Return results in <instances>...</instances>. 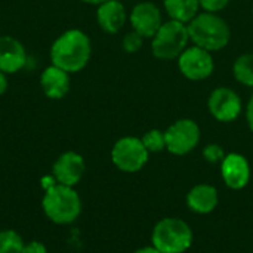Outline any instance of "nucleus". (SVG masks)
I'll use <instances>...</instances> for the list:
<instances>
[{"label": "nucleus", "mask_w": 253, "mask_h": 253, "mask_svg": "<svg viewBox=\"0 0 253 253\" xmlns=\"http://www.w3.org/2000/svg\"><path fill=\"white\" fill-rule=\"evenodd\" d=\"M92 53L90 39L77 28L62 33L50 46V61L53 65L62 68L67 73L82 71Z\"/></svg>", "instance_id": "nucleus-1"}, {"label": "nucleus", "mask_w": 253, "mask_h": 253, "mask_svg": "<svg viewBox=\"0 0 253 253\" xmlns=\"http://www.w3.org/2000/svg\"><path fill=\"white\" fill-rule=\"evenodd\" d=\"M188 36L193 43L206 50H219L230 42V27L213 12L196 15L188 24Z\"/></svg>", "instance_id": "nucleus-2"}, {"label": "nucleus", "mask_w": 253, "mask_h": 253, "mask_svg": "<svg viewBox=\"0 0 253 253\" xmlns=\"http://www.w3.org/2000/svg\"><path fill=\"white\" fill-rule=\"evenodd\" d=\"M46 216L55 224H71L82 212V202L73 187L53 184L46 188L42 202Z\"/></svg>", "instance_id": "nucleus-3"}, {"label": "nucleus", "mask_w": 253, "mask_h": 253, "mask_svg": "<svg viewBox=\"0 0 253 253\" xmlns=\"http://www.w3.org/2000/svg\"><path fill=\"white\" fill-rule=\"evenodd\" d=\"M153 246L162 253H184L193 243V231L178 218H165L153 230Z\"/></svg>", "instance_id": "nucleus-4"}, {"label": "nucleus", "mask_w": 253, "mask_h": 253, "mask_svg": "<svg viewBox=\"0 0 253 253\" xmlns=\"http://www.w3.org/2000/svg\"><path fill=\"white\" fill-rule=\"evenodd\" d=\"M188 39V28L182 22L172 19L162 24L153 37V53L160 59H173L185 50Z\"/></svg>", "instance_id": "nucleus-5"}, {"label": "nucleus", "mask_w": 253, "mask_h": 253, "mask_svg": "<svg viewBox=\"0 0 253 253\" xmlns=\"http://www.w3.org/2000/svg\"><path fill=\"white\" fill-rule=\"evenodd\" d=\"M111 160L123 172H138L148 160V150L141 139L125 136L114 144L111 150Z\"/></svg>", "instance_id": "nucleus-6"}, {"label": "nucleus", "mask_w": 253, "mask_h": 253, "mask_svg": "<svg viewBox=\"0 0 253 253\" xmlns=\"http://www.w3.org/2000/svg\"><path fill=\"white\" fill-rule=\"evenodd\" d=\"M166 148L175 156H184L190 153L200 141V129L190 119H181L175 122L166 132Z\"/></svg>", "instance_id": "nucleus-7"}, {"label": "nucleus", "mask_w": 253, "mask_h": 253, "mask_svg": "<svg viewBox=\"0 0 253 253\" xmlns=\"http://www.w3.org/2000/svg\"><path fill=\"white\" fill-rule=\"evenodd\" d=\"M178 65L181 73L190 80H203L213 71V59L209 50L199 46L185 49L178 56Z\"/></svg>", "instance_id": "nucleus-8"}, {"label": "nucleus", "mask_w": 253, "mask_h": 253, "mask_svg": "<svg viewBox=\"0 0 253 253\" xmlns=\"http://www.w3.org/2000/svg\"><path fill=\"white\" fill-rule=\"evenodd\" d=\"M209 110L216 120L233 122L242 111V101L234 90L228 87H219L215 89L209 98Z\"/></svg>", "instance_id": "nucleus-9"}, {"label": "nucleus", "mask_w": 253, "mask_h": 253, "mask_svg": "<svg viewBox=\"0 0 253 253\" xmlns=\"http://www.w3.org/2000/svg\"><path fill=\"white\" fill-rule=\"evenodd\" d=\"M53 178L58 184L74 187L84 173V160L74 151H67L58 157L52 168Z\"/></svg>", "instance_id": "nucleus-10"}, {"label": "nucleus", "mask_w": 253, "mask_h": 253, "mask_svg": "<svg viewBox=\"0 0 253 253\" xmlns=\"http://www.w3.org/2000/svg\"><path fill=\"white\" fill-rule=\"evenodd\" d=\"M130 22L133 30L142 37H154L162 27V15L156 4L142 1L133 7L130 13Z\"/></svg>", "instance_id": "nucleus-11"}, {"label": "nucleus", "mask_w": 253, "mask_h": 253, "mask_svg": "<svg viewBox=\"0 0 253 253\" xmlns=\"http://www.w3.org/2000/svg\"><path fill=\"white\" fill-rule=\"evenodd\" d=\"M221 173L224 182L233 190H242L251 179V168L248 160L237 153L225 156L221 163Z\"/></svg>", "instance_id": "nucleus-12"}, {"label": "nucleus", "mask_w": 253, "mask_h": 253, "mask_svg": "<svg viewBox=\"0 0 253 253\" xmlns=\"http://www.w3.org/2000/svg\"><path fill=\"white\" fill-rule=\"evenodd\" d=\"M27 52L24 44L12 36H0V71L13 74L24 68Z\"/></svg>", "instance_id": "nucleus-13"}, {"label": "nucleus", "mask_w": 253, "mask_h": 253, "mask_svg": "<svg viewBox=\"0 0 253 253\" xmlns=\"http://www.w3.org/2000/svg\"><path fill=\"white\" fill-rule=\"evenodd\" d=\"M40 86L47 98L61 99L70 90V73L52 64L42 71Z\"/></svg>", "instance_id": "nucleus-14"}, {"label": "nucleus", "mask_w": 253, "mask_h": 253, "mask_svg": "<svg viewBox=\"0 0 253 253\" xmlns=\"http://www.w3.org/2000/svg\"><path fill=\"white\" fill-rule=\"evenodd\" d=\"M96 19L99 27L110 34L120 31L126 21V10L125 6L117 0H108L98 6Z\"/></svg>", "instance_id": "nucleus-15"}, {"label": "nucleus", "mask_w": 253, "mask_h": 253, "mask_svg": "<svg viewBox=\"0 0 253 253\" xmlns=\"http://www.w3.org/2000/svg\"><path fill=\"white\" fill-rule=\"evenodd\" d=\"M187 205L196 213H211L218 206V191L208 184L196 185L187 196Z\"/></svg>", "instance_id": "nucleus-16"}, {"label": "nucleus", "mask_w": 253, "mask_h": 253, "mask_svg": "<svg viewBox=\"0 0 253 253\" xmlns=\"http://www.w3.org/2000/svg\"><path fill=\"white\" fill-rule=\"evenodd\" d=\"M199 0H165V7L173 21L190 22L199 10Z\"/></svg>", "instance_id": "nucleus-17"}, {"label": "nucleus", "mask_w": 253, "mask_h": 253, "mask_svg": "<svg viewBox=\"0 0 253 253\" xmlns=\"http://www.w3.org/2000/svg\"><path fill=\"white\" fill-rule=\"evenodd\" d=\"M234 76L236 79L246 84L253 86V53L242 55L236 59L234 62Z\"/></svg>", "instance_id": "nucleus-18"}, {"label": "nucleus", "mask_w": 253, "mask_h": 253, "mask_svg": "<svg viewBox=\"0 0 253 253\" xmlns=\"http://www.w3.org/2000/svg\"><path fill=\"white\" fill-rule=\"evenodd\" d=\"M24 242L16 231L4 230L0 233V253H22Z\"/></svg>", "instance_id": "nucleus-19"}, {"label": "nucleus", "mask_w": 253, "mask_h": 253, "mask_svg": "<svg viewBox=\"0 0 253 253\" xmlns=\"http://www.w3.org/2000/svg\"><path fill=\"white\" fill-rule=\"evenodd\" d=\"M141 141L145 145V148L148 150V153H157V151H162L163 148H166L165 133L160 132V130H157V129H153V130L147 132L142 136Z\"/></svg>", "instance_id": "nucleus-20"}, {"label": "nucleus", "mask_w": 253, "mask_h": 253, "mask_svg": "<svg viewBox=\"0 0 253 253\" xmlns=\"http://www.w3.org/2000/svg\"><path fill=\"white\" fill-rule=\"evenodd\" d=\"M142 42H144V37L133 30L132 33H127L125 36V39H123V49L126 52H130V53L132 52H136V50L141 49Z\"/></svg>", "instance_id": "nucleus-21"}, {"label": "nucleus", "mask_w": 253, "mask_h": 253, "mask_svg": "<svg viewBox=\"0 0 253 253\" xmlns=\"http://www.w3.org/2000/svg\"><path fill=\"white\" fill-rule=\"evenodd\" d=\"M203 156H205V159H206L208 162H211V163H218V162L222 163V160L225 159L224 150H222L219 145H216V144L208 145V147L203 150Z\"/></svg>", "instance_id": "nucleus-22"}, {"label": "nucleus", "mask_w": 253, "mask_h": 253, "mask_svg": "<svg viewBox=\"0 0 253 253\" xmlns=\"http://www.w3.org/2000/svg\"><path fill=\"white\" fill-rule=\"evenodd\" d=\"M230 0H199L200 6L208 12H218L228 4Z\"/></svg>", "instance_id": "nucleus-23"}, {"label": "nucleus", "mask_w": 253, "mask_h": 253, "mask_svg": "<svg viewBox=\"0 0 253 253\" xmlns=\"http://www.w3.org/2000/svg\"><path fill=\"white\" fill-rule=\"evenodd\" d=\"M22 253H47V251L40 242H30V243L24 245Z\"/></svg>", "instance_id": "nucleus-24"}, {"label": "nucleus", "mask_w": 253, "mask_h": 253, "mask_svg": "<svg viewBox=\"0 0 253 253\" xmlns=\"http://www.w3.org/2000/svg\"><path fill=\"white\" fill-rule=\"evenodd\" d=\"M246 119H248V123H249V127L253 130V96L249 101V105H248V111H246Z\"/></svg>", "instance_id": "nucleus-25"}, {"label": "nucleus", "mask_w": 253, "mask_h": 253, "mask_svg": "<svg viewBox=\"0 0 253 253\" xmlns=\"http://www.w3.org/2000/svg\"><path fill=\"white\" fill-rule=\"evenodd\" d=\"M7 86H9V84H7V77H6V74L0 71V96L4 95V92L7 90Z\"/></svg>", "instance_id": "nucleus-26"}, {"label": "nucleus", "mask_w": 253, "mask_h": 253, "mask_svg": "<svg viewBox=\"0 0 253 253\" xmlns=\"http://www.w3.org/2000/svg\"><path fill=\"white\" fill-rule=\"evenodd\" d=\"M135 253H162L157 248H154V246H150V248H142V249H139V251H136Z\"/></svg>", "instance_id": "nucleus-27"}, {"label": "nucleus", "mask_w": 253, "mask_h": 253, "mask_svg": "<svg viewBox=\"0 0 253 253\" xmlns=\"http://www.w3.org/2000/svg\"><path fill=\"white\" fill-rule=\"evenodd\" d=\"M82 1H84V3H89V4H102V3H105V1H108V0H82Z\"/></svg>", "instance_id": "nucleus-28"}]
</instances>
